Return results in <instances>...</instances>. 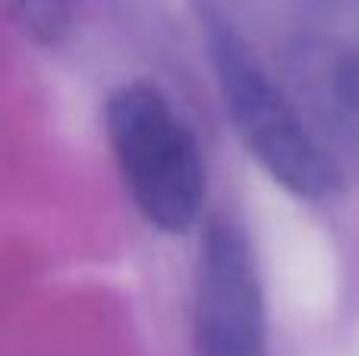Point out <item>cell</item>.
<instances>
[{"mask_svg":"<svg viewBox=\"0 0 359 356\" xmlns=\"http://www.w3.org/2000/svg\"><path fill=\"white\" fill-rule=\"evenodd\" d=\"M287 60L293 95L316 123L359 149V0H309Z\"/></svg>","mask_w":359,"mask_h":356,"instance_id":"cell-3","label":"cell"},{"mask_svg":"<svg viewBox=\"0 0 359 356\" xmlns=\"http://www.w3.org/2000/svg\"><path fill=\"white\" fill-rule=\"evenodd\" d=\"M208 54L224 111L249 155L299 199H334L341 189L337 164L265 63L221 19L208 22Z\"/></svg>","mask_w":359,"mask_h":356,"instance_id":"cell-2","label":"cell"},{"mask_svg":"<svg viewBox=\"0 0 359 356\" xmlns=\"http://www.w3.org/2000/svg\"><path fill=\"white\" fill-rule=\"evenodd\" d=\"M104 130L133 205L151 227L183 233L202 214L205 161L196 132L151 82H123L107 95Z\"/></svg>","mask_w":359,"mask_h":356,"instance_id":"cell-1","label":"cell"},{"mask_svg":"<svg viewBox=\"0 0 359 356\" xmlns=\"http://www.w3.org/2000/svg\"><path fill=\"white\" fill-rule=\"evenodd\" d=\"M198 356H268L265 300L246 233L211 221L196 271Z\"/></svg>","mask_w":359,"mask_h":356,"instance_id":"cell-4","label":"cell"},{"mask_svg":"<svg viewBox=\"0 0 359 356\" xmlns=\"http://www.w3.org/2000/svg\"><path fill=\"white\" fill-rule=\"evenodd\" d=\"M86 0H10L13 19L38 44H60L73 32Z\"/></svg>","mask_w":359,"mask_h":356,"instance_id":"cell-5","label":"cell"}]
</instances>
